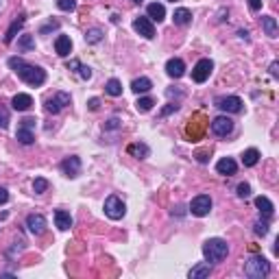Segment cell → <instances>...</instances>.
I'll list each match as a JSON object with an SVG mask.
<instances>
[{
	"mask_svg": "<svg viewBox=\"0 0 279 279\" xmlns=\"http://www.w3.org/2000/svg\"><path fill=\"white\" fill-rule=\"evenodd\" d=\"M9 68L20 76L26 85H33V87H39L44 85L46 81V72L41 70L39 66H33V63H26L22 57H11L9 59Z\"/></svg>",
	"mask_w": 279,
	"mask_h": 279,
	"instance_id": "obj_1",
	"label": "cell"
},
{
	"mask_svg": "<svg viewBox=\"0 0 279 279\" xmlns=\"http://www.w3.org/2000/svg\"><path fill=\"white\" fill-rule=\"evenodd\" d=\"M203 255H205V262L210 264L223 262L229 255V245L223 238H210L203 242Z\"/></svg>",
	"mask_w": 279,
	"mask_h": 279,
	"instance_id": "obj_2",
	"label": "cell"
},
{
	"mask_svg": "<svg viewBox=\"0 0 279 279\" xmlns=\"http://www.w3.org/2000/svg\"><path fill=\"white\" fill-rule=\"evenodd\" d=\"M271 273V264L266 262L262 255H253L245 262V275L251 279H262Z\"/></svg>",
	"mask_w": 279,
	"mask_h": 279,
	"instance_id": "obj_3",
	"label": "cell"
},
{
	"mask_svg": "<svg viewBox=\"0 0 279 279\" xmlns=\"http://www.w3.org/2000/svg\"><path fill=\"white\" fill-rule=\"evenodd\" d=\"M105 214L111 221H120V218H124V214H127V205L122 203V199L111 194V197H107V201H105Z\"/></svg>",
	"mask_w": 279,
	"mask_h": 279,
	"instance_id": "obj_4",
	"label": "cell"
},
{
	"mask_svg": "<svg viewBox=\"0 0 279 279\" xmlns=\"http://www.w3.org/2000/svg\"><path fill=\"white\" fill-rule=\"evenodd\" d=\"M212 210V199L207 197V194H199L197 199H192V203H190V212H192V216H199L203 218L207 216Z\"/></svg>",
	"mask_w": 279,
	"mask_h": 279,
	"instance_id": "obj_5",
	"label": "cell"
},
{
	"mask_svg": "<svg viewBox=\"0 0 279 279\" xmlns=\"http://www.w3.org/2000/svg\"><path fill=\"white\" fill-rule=\"evenodd\" d=\"M212 70H214L212 59H201V61H197V66L192 68V79H194V83H205L207 79H210Z\"/></svg>",
	"mask_w": 279,
	"mask_h": 279,
	"instance_id": "obj_6",
	"label": "cell"
},
{
	"mask_svg": "<svg viewBox=\"0 0 279 279\" xmlns=\"http://www.w3.org/2000/svg\"><path fill=\"white\" fill-rule=\"evenodd\" d=\"M242 98L238 96H221V98H216V107L221 111H227V114H240L242 111Z\"/></svg>",
	"mask_w": 279,
	"mask_h": 279,
	"instance_id": "obj_7",
	"label": "cell"
},
{
	"mask_svg": "<svg viewBox=\"0 0 279 279\" xmlns=\"http://www.w3.org/2000/svg\"><path fill=\"white\" fill-rule=\"evenodd\" d=\"M234 131V120L227 116H216L212 120V133L218 135V138H225V135H229Z\"/></svg>",
	"mask_w": 279,
	"mask_h": 279,
	"instance_id": "obj_8",
	"label": "cell"
},
{
	"mask_svg": "<svg viewBox=\"0 0 279 279\" xmlns=\"http://www.w3.org/2000/svg\"><path fill=\"white\" fill-rule=\"evenodd\" d=\"M66 105H70V94H66V92H57L55 96H50L48 100H46V111L48 114H59V111L63 109Z\"/></svg>",
	"mask_w": 279,
	"mask_h": 279,
	"instance_id": "obj_9",
	"label": "cell"
},
{
	"mask_svg": "<svg viewBox=\"0 0 279 279\" xmlns=\"http://www.w3.org/2000/svg\"><path fill=\"white\" fill-rule=\"evenodd\" d=\"M133 28H135V33H140L144 39H153V37H155V26H153L151 17H146V15L135 17V20H133Z\"/></svg>",
	"mask_w": 279,
	"mask_h": 279,
	"instance_id": "obj_10",
	"label": "cell"
},
{
	"mask_svg": "<svg viewBox=\"0 0 279 279\" xmlns=\"http://www.w3.org/2000/svg\"><path fill=\"white\" fill-rule=\"evenodd\" d=\"M166 74L170 76V79H181L183 74H186V63H183V59L179 57H173L166 61Z\"/></svg>",
	"mask_w": 279,
	"mask_h": 279,
	"instance_id": "obj_11",
	"label": "cell"
},
{
	"mask_svg": "<svg viewBox=\"0 0 279 279\" xmlns=\"http://www.w3.org/2000/svg\"><path fill=\"white\" fill-rule=\"evenodd\" d=\"M26 227L33 236H41L46 231V218L41 214H28L26 216Z\"/></svg>",
	"mask_w": 279,
	"mask_h": 279,
	"instance_id": "obj_12",
	"label": "cell"
},
{
	"mask_svg": "<svg viewBox=\"0 0 279 279\" xmlns=\"http://www.w3.org/2000/svg\"><path fill=\"white\" fill-rule=\"evenodd\" d=\"M61 173L66 175V177H70V179H74V177H79V173H81V159L79 157H66L61 162Z\"/></svg>",
	"mask_w": 279,
	"mask_h": 279,
	"instance_id": "obj_13",
	"label": "cell"
},
{
	"mask_svg": "<svg viewBox=\"0 0 279 279\" xmlns=\"http://www.w3.org/2000/svg\"><path fill=\"white\" fill-rule=\"evenodd\" d=\"M216 170H218V175L231 177V175H236V170H238V164H236L231 157H223V159H218Z\"/></svg>",
	"mask_w": 279,
	"mask_h": 279,
	"instance_id": "obj_14",
	"label": "cell"
},
{
	"mask_svg": "<svg viewBox=\"0 0 279 279\" xmlns=\"http://www.w3.org/2000/svg\"><path fill=\"white\" fill-rule=\"evenodd\" d=\"M24 22H26V20H24V13H20L13 22H11V26L7 28V35H4V44H11V41L15 39V35L20 33L22 26H24Z\"/></svg>",
	"mask_w": 279,
	"mask_h": 279,
	"instance_id": "obj_15",
	"label": "cell"
},
{
	"mask_svg": "<svg viewBox=\"0 0 279 279\" xmlns=\"http://www.w3.org/2000/svg\"><path fill=\"white\" fill-rule=\"evenodd\" d=\"M11 105H13L15 111H28L33 107V98H31V94H15Z\"/></svg>",
	"mask_w": 279,
	"mask_h": 279,
	"instance_id": "obj_16",
	"label": "cell"
},
{
	"mask_svg": "<svg viewBox=\"0 0 279 279\" xmlns=\"http://www.w3.org/2000/svg\"><path fill=\"white\" fill-rule=\"evenodd\" d=\"M55 50L59 57H68L70 50H72V39H70L68 35H59L55 39Z\"/></svg>",
	"mask_w": 279,
	"mask_h": 279,
	"instance_id": "obj_17",
	"label": "cell"
},
{
	"mask_svg": "<svg viewBox=\"0 0 279 279\" xmlns=\"http://www.w3.org/2000/svg\"><path fill=\"white\" fill-rule=\"evenodd\" d=\"M210 275H212V264L210 262H201L197 266H192V271L188 273L190 279H205V277H210Z\"/></svg>",
	"mask_w": 279,
	"mask_h": 279,
	"instance_id": "obj_18",
	"label": "cell"
},
{
	"mask_svg": "<svg viewBox=\"0 0 279 279\" xmlns=\"http://www.w3.org/2000/svg\"><path fill=\"white\" fill-rule=\"evenodd\" d=\"M173 20H175V24L177 26H188L190 22H192V11L186 9V7H179V9H175V13H173Z\"/></svg>",
	"mask_w": 279,
	"mask_h": 279,
	"instance_id": "obj_19",
	"label": "cell"
},
{
	"mask_svg": "<svg viewBox=\"0 0 279 279\" xmlns=\"http://www.w3.org/2000/svg\"><path fill=\"white\" fill-rule=\"evenodd\" d=\"M55 225L61 231H68L70 227H72V216H70L66 210H57L55 212Z\"/></svg>",
	"mask_w": 279,
	"mask_h": 279,
	"instance_id": "obj_20",
	"label": "cell"
},
{
	"mask_svg": "<svg viewBox=\"0 0 279 279\" xmlns=\"http://www.w3.org/2000/svg\"><path fill=\"white\" fill-rule=\"evenodd\" d=\"M146 13H148L146 17H151V22H162L166 17V7L159 4V2H153V4H148Z\"/></svg>",
	"mask_w": 279,
	"mask_h": 279,
	"instance_id": "obj_21",
	"label": "cell"
},
{
	"mask_svg": "<svg viewBox=\"0 0 279 279\" xmlns=\"http://www.w3.org/2000/svg\"><path fill=\"white\" fill-rule=\"evenodd\" d=\"M262 28H264V33L269 35V37L275 39L277 35H279V26H277V20L273 15H264L262 17Z\"/></svg>",
	"mask_w": 279,
	"mask_h": 279,
	"instance_id": "obj_22",
	"label": "cell"
},
{
	"mask_svg": "<svg viewBox=\"0 0 279 279\" xmlns=\"http://www.w3.org/2000/svg\"><path fill=\"white\" fill-rule=\"evenodd\" d=\"M255 207H258L266 218H271L273 214H275V207H273V203L266 197H255Z\"/></svg>",
	"mask_w": 279,
	"mask_h": 279,
	"instance_id": "obj_23",
	"label": "cell"
},
{
	"mask_svg": "<svg viewBox=\"0 0 279 279\" xmlns=\"http://www.w3.org/2000/svg\"><path fill=\"white\" fill-rule=\"evenodd\" d=\"M15 138H17V142H22V144L28 146V144L35 142V133H33V129H28V127H17Z\"/></svg>",
	"mask_w": 279,
	"mask_h": 279,
	"instance_id": "obj_24",
	"label": "cell"
},
{
	"mask_svg": "<svg viewBox=\"0 0 279 279\" xmlns=\"http://www.w3.org/2000/svg\"><path fill=\"white\" fill-rule=\"evenodd\" d=\"M151 87H153V83H151V79H146V76H140V79H135L131 83V90L135 94H146V92H151Z\"/></svg>",
	"mask_w": 279,
	"mask_h": 279,
	"instance_id": "obj_25",
	"label": "cell"
},
{
	"mask_svg": "<svg viewBox=\"0 0 279 279\" xmlns=\"http://www.w3.org/2000/svg\"><path fill=\"white\" fill-rule=\"evenodd\" d=\"M260 162V151L258 148H247L245 153H242V164L247 166V168H251V166H255Z\"/></svg>",
	"mask_w": 279,
	"mask_h": 279,
	"instance_id": "obj_26",
	"label": "cell"
},
{
	"mask_svg": "<svg viewBox=\"0 0 279 279\" xmlns=\"http://www.w3.org/2000/svg\"><path fill=\"white\" fill-rule=\"evenodd\" d=\"M127 151L131 153V155H135V157L144 159V157H148V153H151V148H148L146 144H142V142H140V144H131V146L127 148Z\"/></svg>",
	"mask_w": 279,
	"mask_h": 279,
	"instance_id": "obj_27",
	"label": "cell"
},
{
	"mask_svg": "<svg viewBox=\"0 0 279 279\" xmlns=\"http://www.w3.org/2000/svg\"><path fill=\"white\" fill-rule=\"evenodd\" d=\"M105 92L109 94V96H120L122 94V83L118 79H109L107 81V85H105Z\"/></svg>",
	"mask_w": 279,
	"mask_h": 279,
	"instance_id": "obj_28",
	"label": "cell"
},
{
	"mask_svg": "<svg viewBox=\"0 0 279 279\" xmlns=\"http://www.w3.org/2000/svg\"><path fill=\"white\" fill-rule=\"evenodd\" d=\"M153 105H155V100H153L151 96H142V98H138V103H135V109L142 111V114H146V111L153 109Z\"/></svg>",
	"mask_w": 279,
	"mask_h": 279,
	"instance_id": "obj_29",
	"label": "cell"
},
{
	"mask_svg": "<svg viewBox=\"0 0 279 279\" xmlns=\"http://www.w3.org/2000/svg\"><path fill=\"white\" fill-rule=\"evenodd\" d=\"M17 48H20V50H33L35 48V37H33V35H22V37L20 39H17Z\"/></svg>",
	"mask_w": 279,
	"mask_h": 279,
	"instance_id": "obj_30",
	"label": "cell"
},
{
	"mask_svg": "<svg viewBox=\"0 0 279 279\" xmlns=\"http://www.w3.org/2000/svg\"><path fill=\"white\" fill-rule=\"evenodd\" d=\"M103 39V31H100V28H90V31H85V41L87 44H98V41Z\"/></svg>",
	"mask_w": 279,
	"mask_h": 279,
	"instance_id": "obj_31",
	"label": "cell"
},
{
	"mask_svg": "<svg viewBox=\"0 0 279 279\" xmlns=\"http://www.w3.org/2000/svg\"><path fill=\"white\" fill-rule=\"evenodd\" d=\"M46 190H48V181H46L44 177H37V179L33 181V192L35 194H44Z\"/></svg>",
	"mask_w": 279,
	"mask_h": 279,
	"instance_id": "obj_32",
	"label": "cell"
},
{
	"mask_svg": "<svg viewBox=\"0 0 279 279\" xmlns=\"http://www.w3.org/2000/svg\"><path fill=\"white\" fill-rule=\"evenodd\" d=\"M236 192H238L240 199H249V197H251V186H249V183H238Z\"/></svg>",
	"mask_w": 279,
	"mask_h": 279,
	"instance_id": "obj_33",
	"label": "cell"
},
{
	"mask_svg": "<svg viewBox=\"0 0 279 279\" xmlns=\"http://www.w3.org/2000/svg\"><path fill=\"white\" fill-rule=\"evenodd\" d=\"M57 7L61 11H74L76 9V0H57Z\"/></svg>",
	"mask_w": 279,
	"mask_h": 279,
	"instance_id": "obj_34",
	"label": "cell"
},
{
	"mask_svg": "<svg viewBox=\"0 0 279 279\" xmlns=\"http://www.w3.org/2000/svg\"><path fill=\"white\" fill-rule=\"evenodd\" d=\"M9 127V109L0 105V129H7Z\"/></svg>",
	"mask_w": 279,
	"mask_h": 279,
	"instance_id": "obj_35",
	"label": "cell"
},
{
	"mask_svg": "<svg viewBox=\"0 0 279 279\" xmlns=\"http://www.w3.org/2000/svg\"><path fill=\"white\" fill-rule=\"evenodd\" d=\"M255 234H258V236H266V234H269V223H262V221L255 223Z\"/></svg>",
	"mask_w": 279,
	"mask_h": 279,
	"instance_id": "obj_36",
	"label": "cell"
},
{
	"mask_svg": "<svg viewBox=\"0 0 279 279\" xmlns=\"http://www.w3.org/2000/svg\"><path fill=\"white\" fill-rule=\"evenodd\" d=\"M177 109H179V105H177V103H170V105H166L164 107V109H162V114H159V116H168V114H173V111H177Z\"/></svg>",
	"mask_w": 279,
	"mask_h": 279,
	"instance_id": "obj_37",
	"label": "cell"
},
{
	"mask_svg": "<svg viewBox=\"0 0 279 279\" xmlns=\"http://www.w3.org/2000/svg\"><path fill=\"white\" fill-rule=\"evenodd\" d=\"M76 72H79V76H81V79H85V81L92 76V70L87 68V66H79V70H76Z\"/></svg>",
	"mask_w": 279,
	"mask_h": 279,
	"instance_id": "obj_38",
	"label": "cell"
},
{
	"mask_svg": "<svg viewBox=\"0 0 279 279\" xmlns=\"http://www.w3.org/2000/svg\"><path fill=\"white\" fill-rule=\"evenodd\" d=\"M118 127H120V120H118V118H109L105 124V129H118Z\"/></svg>",
	"mask_w": 279,
	"mask_h": 279,
	"instance_id": "obj_39",
	"label": "cell"
},
{
	"mask_svg": "<svg viewBox=\"0 0 279 279\" xmlns=\"http://www.w3.org/2000/svg\"><path fill=\"white\" fill-rule=\"evenodd\" d=\"M9 201V192H7V188H0V205H4Z\"/></svg>",
	"mask_w": 279,
	"mask_h": 279,
	"instance_id": "obj_40",
	"label": "cell"
},
{
	"mask_svg": "<svg viewBox=\"0 0 279 279\" xmlns=\"http://www.w3.org/2000/svg\"><path fill=\"white\" fill-rule=\"evenodd\" d=\"M87 107H90L92 111H96L98 107H100V100L98 98H90V100H87Z\"/></svg>",
	"mask_w": 279,
	"mask_h": 279,
	"instance_id": "obj_41",
	"label": "cell"
},
{
	"mask_svg": "<svg viewBox=\"0 0 279 279\" xmlns=\"http://www.w3.org/2000/svg\"><path fill=\"white\" fill-rule=\"evenodd\" d=\"M249 7H251L253 11H260L262 9V0H249Z\"/></svg>",
	"mask_w": 279,
	"mask_h": 279,
	"instance_id": "obj_42",
	"label": "cell"
},
{
	"mask_svg": "<svg viewBox=\"0 0 279 279\" xmlns=\"http://www.w3.org/2000/svg\"><path fill=\"white\" fill-rule=\"evenodd\" d=\"M277 68H279V63H277V61H273V63H271V68H269V70H271V76H275V79L279 76V70H277Z\"/></svg>",
	"mask_w": 279,
	"mask_h": 279,
	"instance_id": "obj_43",
	"label": "cell"
},
{
	"mask_svg": "<svg viewBox=\"0 0 279 279\" xmlns=\"http://www.w3.org/2000/svg\"><path fill=\"white\" fill-rule=\"evenodd\" d=\"M79 66H81V63L76 61V59H72V61L68 63V70H79Z\"/></svg>",
	"mask_w": 279,
	"mask_h": 279,
	"instance_id": "obj_44",
	"label": "cell"
},
{
	"mask_svg": "<svg viewBox=\"0 0 279 279\" xmlns=\"http://www.w3.org/2000/svg\"><path fill=\"white\" fill-rule=\"evenodd\" d=\"M133 2H135V4H142V2H144V0H133Z\"/></svg>",
	"mask_w": 279,
	"mask_h": 279,
	"instance_id": "obj_45",
	"label": "cell"
},
{
	"mask_svg": "<svg viewBox=\"0 0 279 279\" xmlns=\"http://www.w3.org/2000/svg\"><path fill=\"white\" fill-rule=\"evenodd\" d=\"M0 2H2V0H0Z\"/></svg>",
	"mask_w": 279,
	"mask_h": 279,
	"instance_id": "obj_46",
	"label": "cell"
},
{
	"mask_svg": "<svg viewBox=\"0 0 279 279\" xmlns=\"http://www.w3.org/2000/svg\"><path fill=\"white\" fill-rule=\"evenodd\" d=\"M173 2H175V0H173Z\"/></svg>",
	"mask_w": 279,
	"mask_h": 279,
	"instance_id": "obj_47",
	"label": "cell"
}]
</instances>
